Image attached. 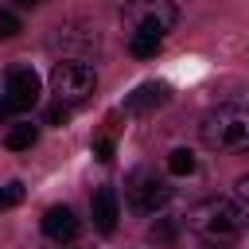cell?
Listing matches in <instances>:
<instances>
[{"label":"cell","instance_id":"6da1fadb","mask_svg":"<svg viewBox=\"0 0 249 249\" xmlns=\"http://www.w3.org/2000/svg\"><path fill=\"white\" fill-rule=\"evenodd\" d=\"M245 226H249V210L237 206L233 198H206L191 210V230H198L210 241H230L245 233Z\"/></svg>","mask_w":249,"mask_h":249},{"label":"cell","instance_id":"7a4b0ae2","mask_svg":"<svg viewBox=\"0 0 249 249\" xmlns=\"http://www.w3.org/2000/svg\"><path fill=\"white\" fill-rule=\"evenodd\" d=\"M47 82H51L54 101H58V105H70V109L86 105V101L93 97V89H97V74H93V66L82 62V58H62V62H54Z\"/></svg>","mask_w":249,"mask_h":249},{"label":"cell","instance_id":"3957f363","mask_svg":"<svg viewBox=\"0 0 249 249\" xmlns=\"http://www.w3.org/2000/svg\"><path fill=\"white\" fill-rule=\"evenodd\" d=\"M202 140L222 152H249V109L222 105L202 121Z\"/></svg>","mask_w":249,"mask_h":249},{"label":"cell","instance_id":"277c9868","mask_svg":"<svg viewBox=\"0 0 249 249\" xmlns=\"http://www.w3.org/2000/svg\"><path fill=\"white\" fill-rule=\"evenodd\" d=\"M121 19H124L128 35H132V31H152V35L163 39V35L175 27L179 12H175L171 0H128L124 12H121Z\"/></svg>","mask_w":249,"mask_h":249},{"label":"cell","instance_id":"5b68a950","mask_svg":"<svg viewBox=\"0 0 249 249\" xmlns=\"http://www.w3.org/2000/svg\"><path fill=\"white\" fill-rule=\"evenodd\" d=\"M167 198H171V187H167L156 171L140 167V171L128 175V202H132V210H140V214H156Z\"/></svg>","mask_w":249,"mask_h":249},{"label":"cell","instance_id":"8992f818","mask_svg":"<svg viewBox=\"0 0 249 249\" xmlns=\"http://www.w3.org/2000/svg\"><path fill=\"white\" fill-rule=\"evenodd\" d=\"M0 93L12 101L16 113L31 109V105L39 101V74H35L31 66L16 62V66H8V74H4V89H0Z\"/></svg>","mask_w":249,"mask_h":249},{"label":"cell","instance_id":"52a82bcc","mask_svg":"<svg viewBox=\"0 0 249 249\" xmlns=\"http://www.w3.org/2000/svg\"><path fill=\"white\" fill-rule=\"evenodd\" d=\"M78 230H82V222H78V214H74L70 206H51V210L43 214V233H47L51 241H74Z\"/></svg>","mask_w":249,"mask_h":249},{"label":"cell","instance_id":"ba28073f","mask_svg":"<svg viewBox=\"0 0 249 249\" xmlns=\"http://www.w3.org/2000/svg\"><path fill=\"white\" fill-rule=\"evenodd\" d=\"M89 210H93V226H97L101 233H113V230H117L121 202H117V191H113V187H97V191H93Z\"/></svg>","mask_w":249,"mask_h":249},{"label":"cell","instance_id":"9c48e42d","mask_svg":"<svg viewBox=\"0 0 249 249\" xmlns=\"http://www.w3.org/2000/svg\"><path fill=\"white\" fill-rule=\"evenodd\" d=\"M163 101H167V86L163 82H144V86H136V93L124 105H128V113H148V109H156Z\"/></svg>","mask_w":249,"mask_h":249},{"label":"cell","instance_id":"30bf717a","mask_svg":"<svg viewBox=\"0 0 249 249\" xmlns=\"http://www.w3.org/2000/svg\"><path fill=\"white\" fill-rule=\"evenodd\" d=\"M160 47H163V39L152 35V31H132V35H128V51H132L136 58H156Z\"/></svg>","mask_w":249,"mask_h":249},{"label":"cell","instance_id":"8fae6325","mask_svg":"<svg viewBox=\"0 0 249 249\" xmlns=\"http://www.w3.org/2000/svg\"><path fill=\"white\" fill-rule=\"evenodd\" d=\"M35 136H39V132H35V124H12V128H8V136H4V144H8L12 152H23V148H31V144H35Z\"/></svg>","mask_w":249,"mask_h":249},{"label":"cell","instance_id":"7c38bea8","mask_svg":"<svg viewBox=\"0 0 249 249\" xmlns=\"http://www.w3.org/2000/svg\"><path fill=\"white\" fill-rule=\"evenodd\" d=\"M195 152H187V148H175L171 156H167V171L171 175H195Z\"/></svg>","mask_w":249,"mask_h":249},{"label":"cell","instance_id":"4fadbf2b","mask_svg":"<svg viewBox=\"0 0 249 249\" xmlns=\"http://www.w3.org/2000/svg\"><path fill=\"white\" fill-rule=\"evenodd\" d=\"M19 202H23V187H19V183H4V187H0V210L19 206Z\"/></svg>","mask_w":249,"mask_h":249},{"label":"cell","instance_id":"5bb4252c","mask_svg":"<svg viewBox=\"0 0 249 249\" xmlns=\"http://www.w3.org/2000/svg\"><path fill=\"white\" fill-rule=\"evenodd\" d=\"M152 241H163V245H167V241H175V222H171V218L156 222V226H152Z\"/></svg>","mask_w":249,"mask_h":249},{"label":"cell","instance_id":"9a60e30c","mask_svg":"<svg viewBox=\"0 0 249 249\" xmlns=\"http://www.w3.org/2000/svg\"><path fill=\"white\" fill-rule=\"evenodd\" d=\"M16 35H19V19L0 8V39H16Z\"/></svg>","mask_w":249,"mask_h":249},{"label":"cell","instance_id":"2e32d148","mask_svg":"<svg viewBox=\"0 0 249 249\" xmlns=\"http://www.w3.org/2000/svg\"><path fill=\"white\" fill-rule=\"evenodd\" d=\"M70 113H74L70 105H58V101H54V105H51V113H47V121H51V124H66V121H70Z\"/></svg>","mask_w":249,"mask_h":249},{"label":"cell","instance_id":"e0dca14e","mask_svg":"<svg viewBox=\"0 0 249 249\" xmlns=\"http://www.w3.org/2000/svg\"><path fill=\"white\" fill-rule=\"evenodd\" d=\"M93 152H97L101 163H109V160H113V140H109V136H97V140H93Z\"/></svg>","mask_w":249,"mask_h":249},{"label":"cell","instance_id":"ac0fdd59","mask_svg":"<svg viewBox=\"0 0 249 249\" xmlns=\"http://www.w3.org/2000/svg\"><path fill=\"white\" fill-rule=\"evenodd\" d=\"M12 113H16V109H12V101H8V97H4V93H0V121H8V117H12Z\"/></svg>","mask_w":249,"mask_h":249},{"label":"cell","instance_id":"d6986e66","mask_svg":"<svg viewBox=\"0 0 249 249\" xmlns=\"http://www.w3.org/2000/svg\"><path fill=\"white\" fill-rule=\"evenodd\" d=\"M237 195H241V198H245V202H249V171H245V175H241V179H237Z\"/></svg>","mask_w":249,"mask_h":249},{"label":"cell","instance_id":"ffe728a7","mask_svg":"<svg viewBox=\"0 0 249 249\" xmlns=\"http://www.w3.org/2000/svg\"><path fill=\"white\" fill-rule=\"evenodd\" d=\"M12 4H16V8H39L43 0H12Z\"/></svg>","mask_w":249,"mask_h":249}]
</instances>
